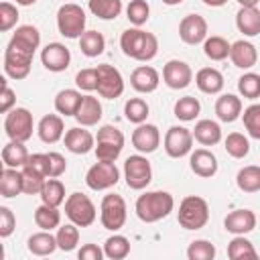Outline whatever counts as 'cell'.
I'll list each match as a JSON object with an SVG mask.
<instances>
[{"label": "cell", "mask_w": 260, "mask_h": 260, "mask_svg": "<svg viewBox=\"0 0 260 260\" xmlns=\"http://www.w3.org/2000/svg\"><path fill=\"white\" fill-rule=\"evenodd\" d=\"M41 201L47 203V205H53V207H59L63 201H65V185L57 179V177H49L39 193Z\"/></svg>", "instance_id": "obj_32"}, {"label": "cell", "mask_w": 260, "mask_h": 260, "mask_svg": "<svg viewBox=\"0 0 260 260\" xmlns=\"http://www.w3.org/2000/svg\"><path fill=\"white\" fill-rule=\"evenodd\" d=\"M189 260H213L215 258V246L209 240H193L187 248Z\"/></svg>", "instance_id": "obj_48"}, {"label": "cell", "mask_w": 260, "mask_h": 260, "mask_svg": "<svg viewBox=\"0 0 260 260\" xmlns=\"http://www.w3.org/2000/svg\"><path fill=\"white\" fill-rule=\"evenodd\" d=\"M205 6H213V8H217V6H223V4H228L230 0H201Z\"/></svg>", "instance_id": "obj_59"}, {"label": "cell", "mask_w": 260, "mask_h": 260, "mask_svg": "<svg viewBox=\"0 0 260 260\" xmlns=\"http://www.w3.org/2000/svg\"><path fill=\"white\" fill-rule=\"evenodd\" d=\"M16 228V217L10 207L2 205L0 207V238H8Z\"/></svg>", "instance_id": "obj_54"}, {"label": "cell", "mask_w": 260, "mask_h": 260, "mask_svg": "<svg viewBox=\"0 0 260 260\" xmlns=\"http://www.w3.org/2000/svg\"><path fill=\"white\" fill-rule=\"evenodd\" d=\"M65 215L69 217V221H73L75 225L79 228H89L95 217H98V211H95V205L93 201L83 195V193H71L67 199H65Z\"/></svg>", "instance_id": "obj_6"}, {"label": "cell", "mask_w": 260, "mask_h": 260, "mask_svg": "<svg viewBox=\"0 0 260 260\" xmlns=\"http://www.w3.org/2000/svg\"><path fill=\"white\" fill-rule=\"evenodd\" d=\"M118 181H120V171L116 162H110V160H98L95 165L89 167L85 175V183L93 191H106L114 187Z\"/></svg>", "instance_id": "obj_10"}, {"label": "cell", "mask_w": 260, "mask_h": 260, "mask_svg": "<svg viewBox=\"0 0 260 260\" xmlns=\"http://www.w3.org/2000/svg\"><path fill=\"white\" fill-rule=\"evenodd\" d=\"M238 91L242 98L246 100H256L260 98V75L258 73H244L240 79H238Z\"/></svg>", "instance_id": "obj_46"}, {"label": "cell", "mask_w": 260, "mask_h": 260, "mask_svg": "<svg viewBox=\"0 0 260 260\" xmlns=\"http://www.w3.org/2000/svg\"><path fill=\"white\" fill-rule=\"evenodd\" d=\"M104 254L110 260H122V258H126L130 254V242H128V238H124L120 234L110 236L106 240V244H104Z\"/></svg>", "instance_id": "obj_41"}, {"label": "cell", "mask_w": 260, "mask_h": 260, "mask_svg": "<svg viewBox=\"0 0 260 260\" xmlns=\"http://www.w3.org/2000/svg\"><path fill=\"white\" fill-rule=\"evenodd\" d=\"M41 63L45 65V69H49L53 73H61L69 67L71 53L63 43H49L41 51Z\"/></svg>", "instance_id": "obj_15"}, {"label": "cell", "mask_w": 260, "mask_h": 260, "mask_svg": "<svg viewBox=\"0 0 260 260\" xmlns=\"http://www.w3.org/2000/svg\"><path fill=\"white\" fill-rule=\"evenodd\" d=\"M79 49H81V53L85 57H98L106 49V39L98 30H85L79 37Z\"/></svg>", "instance_id": "obj_36"}, {"label": "cell", "mask_w": 260, "mask_h": 260, "mask_svg": "<svg viewBox=\"0 0 260 260\" xmlns=\"http://www.w3.org/2000/svg\"><path fill=\"white\" fill-rule=\"evenodd\" d=\"M87 8L93 16L102 20H114L122 12V0H89Z\"/></svg>", "instance_id": "obj_34"}, {"label": "cell", "mask_w": 260, "mask_h": 260, "mask_svg": "<svg viewBox=\"0 0 260 260\" xmlns=\"http://www.w3.org/2000/svg\"><path fill=\"white\" fill-rule=\"evenodd\" d=\"M100 221L110 232H118L126 223V201L122 199V195H104L100 205Z\"/></svg>", "instance_id": "obj_7"}, {"label": "cell", "mask_w": 260, "mask_h": 260, "mask_svg": "<svg viewBox=\"0 0 260 260\" xmlns=\"http://www.w3.org/2000/svg\"><path fill=\"white\" fill-rule=\"evenodd\" d=\"M195 85L203 91V93H219L223 89V75L215 69V67H203L197 71L195 75Z\"/></svg>", "instance_id": "obj_25"}, {"label": "cell", "mask_w": 260, "mask_h": 260, "mask_svg": "<svg viewBox=\"0 0 260 260\" xmlns=\"http://www.w3.org/2000/svg\"><path fill=\"white\" fill-rule=\"evenodd\" d=\"M32 57L35 53L28 49L18 47L16 43H8L6 51H4V73L12 79H24L30 73V65H32Z\"/></svg>", "instance_id": "obj_5"}, {"label": "cell", "mask_w": 260, "mask_h": 260, "mask_svg": "<svg viewBox=\"0 0 260 260\" xmlns=\"http://www.w3.org/2000/svg\"><path fill=\"white\" fill-rule=\"evenodd\" d=\"M81 126H95L102 120V104L93 95H83L77 114L73 116Z\"/></svg>", "instance_id": "obj_26"}, {"label": "cell", "mask_w": 260, "mask_h": 260, "mask_svg": "<svg viewBox=\"0 0 260 260\" xmlns=\"http://www.w3.org/2000/svg\"><path fill=\"white\" fill-rule=\"evenodd\" d=\"M0 193L6 199L22 193V173L18 169L4 167V171L0 173Z\"/></svg>", "instance_id": "obj_29"}, {"label": "cell", "mask_w": 260, "mask_h": 260, "mask_svg": "<svg viewBox=\"0 0 260 260\" xmlns=\"http://www.w3.org/2000/svg\"><path fill=\"white\" fill-rule=\"evenodd\" d=\"M228 258L232 260H246V258H258V252L254 250L252 242L246 240L244 236H236L232 238V242L228 244Z\"/></svg>", "instance_id": "obj_40"}, {"label": "cell", "mask_w": 260, "mask_h": 260, "mask_svg": "<svg viewBox=\"0 0 260 260\" xmlns=\"http://www.w3.org/2000/svg\"><path fill=\"white\" fill-rule=\"evenodd\" d=\"M65 148L73 154H87L95 148V136L85 128H69L65 132Z\"/></svg>", "instance_id": "obj_18"}, {"label": "cell", "mask_w": 260, "mask_h": 260, "mask_svg": "<svg viewBox=\"0 0 260 260\" xmlns=\"http://www.w3.org/2000/svg\"><path fill=\"white\" fill-rule=\"evenodd\" d=\"M37 0H16V4L18 6H30V4H35Z\"/></svg>", "instance_id": "obj_61"}, {"label": "cell", "mask_w": 260, "mask_h": 260, "mask_svg": "<svg viewBox=\"0 0 260 260\" xmlns=\"http://www.w3.org/2000/svg\"><path fill=\"white\" fill-rule=\"evenodd\" d=\"M77 228H79V225H75L73 221H71V223H65V225H59L57 236H55L59 250L71 252V250L77 248V244H79V230H77Z\"/></svg>", "instance_id": "obj_42"}, {"label": "cell", "mask_w": 260, "mask_h": 260, "mask_svg": "<svg viewBox=\"0 0 260 260\" xmlns=\"http://www.w3.org/2000/svg\"><path fill=\"white\" fill-rule=\"evenodd\" d=\"M236 185L244 193H256L260 191V167L258 165H248L238 171L236 175Z\"/></svg>", "instance_id": "obj_33"}, {"label": "cell", "mask_w": 260, "mask_h": 260, "mask_svg": "<svg viewBox=\"0 0 260 260\" xmlns=\"http://www.w3.org/2000/svg\"><path fill=\"white\" fill-rule=\"evenodd\" d=\"M67 169V160L59 152H49V177H61Z\"/></svg>", "instance_id": "obj_57"}, {"label": "cell", "mask_w": 260, "mask_h": 260, "mask_svg": "<svg viewBox=\"0 0 260 260\" xmlns=\"http://www.w3.org/2000/svg\"><path fill=\"white\" fill-rule=\"evenodd\" d=\"M83 95L77 89H61L55 95V110L63 116H75L81 106Z\"/></svg>", "instance_id": "obj_31"}, {"label": "cell", "mask_w": 260, "mask_h": 260, "mask_svg": "<svg viewBox=\"0 0 260 260\" xmlns=\"http://www.w3.org/2000/svg\"><path fill=\"white\" fill-rule=\"evenodd\" d=\"M95 142H110V144H118V146H124V134L122 130H118L116 126H102L95 134Z\"/></svg>", "instance_id": "obj_51"}, {"label": "cell", "mask_w": 260, "mask_h": 260, "mask_svg": "<svg viewBox=\"0 0 260 260\" xmlns=\"http://www.w3.org/2000/svg\"><path fill=\"white\" fill-rule=\"evenodd\" d=\"M98 69V93L106 100H116L124 93V77L122 73L110 65V63H102L95 67Z\"/></svg>", "instance_id": "obj_11"}, {"label": "cell", "mask_w": 260, "mask_h": 260, "mask_svg": "<svg viewBox=\"0 0 260 260\" xmlns=\"http://www.w3.org/2000/svg\"><path fill=\"white\" fill-rule=\"evenodd\" d=\"M32 114L26 108H12L4 118V130L10 140L26 142L32 136Z\"/></svg>", "instance_id": "obj_8"}, {"label": "cell", "mask_w": 260, "mask_h": 260, "mask_svg": "<svg viewBox=\"0 0 260 260\" xmlns=\"http://www.w3.org/2000/svg\"><path fill=\"white\" fill-rule=\"evenodd\" d=\"M28 167H32L35 171H39L41 175H45L49 179V152H37L28 156Z\"/></svg>", "instance_id": "obj_56"}, {"label": "cell", "mask_w": 260, "mask_h": 260, "mask_svg": "<svg viewBox=\"0 0 260 260\" xmlns=\"http://www.w3.org/2000/svg\"><path fill=\"white\" fill-rule=\"evenodd\" d=\"M28 150L24 146V142H16L10 140L4 148H2V162L4 167H12V169H22L28 162Z\"/></svg>", "instance_id": "obj_28"}, {"label": "cell", "mask_w": 260, "mask_h": 260, "mask_svg": "<svg viewBox=\"0 0 260 260\" xmlns=\"http://www.w3.org/2000/svg\"><path fill=\"white\" fill-rule=\"evenodd\" d=\"M150 16V6L146 0H130V4L126 6V18L134 24V26H142Z\"/></svg>", "instance_id": "obj_47"}, {"label": "cell", "mask_w": 260, "mask_h": 260, "mask_svg": "<svg viewBox=\"0 0 260 260\" xmlns=\"http://www.w3.org/2000/svg\"><path fill=\"white\" fill-rule=\"evenodd\" d=\"M160 144V132L154 124H138L136 130L132 132V146L142 152V154H150L158 148Z\"/></svg>", "instance_id": "obj_16"}, {"label": "cell", "mask_w": 260, "mask_h": 260, "mask_svg": "<svg viewBox=\"0 0 260 260\" xmlns=\"http://www.w3.org/2000/svg\"><path fill=\"white\" fill-rule=\"evenodd\" d=\"M175 207V199L169 191H146L136 199V215L144 223H154L165 219Z\"/></svg>", "instance_id": "obj_2"}, {"label": "cell", "mask_w": 260, "mask_h": 260, "mask_svg": "<svg viewBox=\"0 0 260 260\" xmlns=\"http://www.w3.org/2000/svg\"><path fill=\"white\" fill-rule=\"evenodd\" d=\"M104 256H106L104 254V248H100L98 244H85L77 252V258L79 260H102Z\"/></svg>", "instance_id": "obj_58"}, {"label": "cell", "mask_w": 260, "mask_h": 260, "mask_svg": "<svg viewBox=\"0 0 260 260\" xmlns=\"http://www.w3.org/2000/svg\"><path fill=\"white\" fill-rule=\"evenodd\" d=\"M124 146L118 144H110V142H95V158L98 160H110L116 162V158L120 156Z\"/></svg>", "instance_id": "obj_53"}, {"label": "cell", "mask_w": 260, "mask_h": 260, "mask_svg": "<svg viewBox=\"0 0 260 260\" xmlns=\"http://www.w3.org/2000/svg\"><path fill=\"white\" fill-rule=\"evenodd\" d=\"M124 179H126V185L134 191L148 187V183L152 181V167L148 158L142 154L128 156L124 162Z\"/></svg>", "instance_id": "obj_9"}, {"label": "cell", "mask_w": 260, "mask_h": 260, "mask_svg": "<svg viewBox=\"0 0 260 260\" xmlns=\"http://www.w3.org/2000/svg\"><path fill=\"white\" fill-rule=\"evenodd\" d=\"M20 173H22V193H26V195H39L41 189H43V185H45V181H47V177L41 175L39 171H35L32 167H28V165H24Z\"/></svg>", "instance_id": "obj_44"}, {"label": "cell", "mask_w": 260, "mask_h": 260, "mask_svg": "<svg viewBox=\"0 0 260 260\" xmlns=\"http://www.w3.org/2000/svg\"><path fill=\"white\" fill-rule=\"evenodd\" d=\"M193 148V132L185 126H171L165 134V150L171 158H181Z\"/></svg>", "instance_id": "obj_12"}, {"label": "cell", "mask_w": 260, "mask_h": 260, "mask_svg": "<svg viewBox=\"0 0 260 260\" xmlns=\"http://www.w3.org/2000/svg\"><path fill=\"white\" fill-rule=\"evenodd\" d=\"M230 49H232V45L223 37H217V35L207 37L203 41V53L211 61H223V59H228L230 57Z\"/></svg>", "instance_id": "obj_38"}, {"label": "cell", "mask_w": 260, "mask_h": 260, "mask_svg": "<svg viewBox=\"0 0 260 260\" xmlns=\"http://www.w3.org/2000/svg\"><path fill=\"white\" fill-rule=\"evenodd\" d=\"M75 85L83 91H93L98 89V69H81L75 75Z\"/></svg>", "instance_id": "obj_52"}, {"label": "cell", "mask_w": 260, "mask_h": 260, "mask_svg": "<svg viewBox=\"0 0 260 260\" xmlns=\"http://www.w3.org/2000/svg\"><path fill=\"white\" fill-rule=\"evenodd\" d=\"M63 132H65V124H63V118L57 116V114H47L41 118L39 126H37V134L43 142L47 144H55L63 138Z\"/></svg>", "instance_id": "obj_22"}, {"label": "cell", "mask_w": 260, "mask_h": 260, "mask_svg": "<svg viewBox=\"0 0 260 260\" xmlns=\"http://www.w3.org/2000/svg\"><path fill=\"white\" fill-rule=\"evenodd\" d=\"M148 112H150V108H148V104H146L142 98H130V100L126 102V106H124V116H126V120L132 122V124H142V122H146Z\"/></svg>", "instance_id": "obj_43"}, {"label": "cell", "mask_w": 260, "mask_h": 260, "mask_svg": "<svg viewBox=\"0 0 260 260\" xmlns=\"http://www.w3.org/2000/svg\"><path fill=\"white\" fill-rule=\"evenodd\" d=\"M160 83V75L150 65H140L130 75V85L140 93H152Z\"/></svg>", "instance_id": "obj_19"}, {"label": "cell", "mask_w": 260, "mask_h": 260, "mask_svg": "<svg viewBox=\"0 0 260 260\" xmlns=\"http://www.w3.org/2000/svg\"><path fill=\"white\" fill-rule=\"evenodd\" d=\"M162 2H165L167 6H177V4H181L183 0H162Z\"/></svg>", "instance_id": "obj_62"}, {"label": "cell", "mask_w": 260, "mask_h": 260, "mask_svg": "<svg viewBox=\"0 0 260 260\" xmlns=\"http://www.w3.org/2000/svg\"><path fill=\"white\" fill-rule=\"evenodd\" d=\"M35 223L41 228V230H55L61 225V213L57 207L53 205H47V203H41L37 209H35Z\"/></svg>", "instance_id": "obj_37"}, {"label": "cell", "mask_w": 260, "mask_h": 260, "mask_svg": "<svg viewBox=\"0 0 260 260\" xmlns=\"http://www.w3.org/2000/svg\"><path fill=\"white\" fill-rule=\"evenodd\" d=\"M193 138L203 146H215L221 140V126L215 120H199L193 128Z\"/></svg>", "instance_id": "obj_27"}, {"label": "cell", "mask_w": 260, "mask_h": 260, "mask_svg": "<svg viewBox=\"0 0 260 260\" xmlns=\"http://www.w3.org/2000/svg\"><path fill=\"white\" fill-rule=\"evenodd\" d=\"M242 120H244V128L248 130V134L260 140V104L248 106L242 114Z\"/></svg>", "instance_id": "obj_49"}, {"label": "cell", "mask_w": 260, "mask_h": 260, "mask_svg": "<svg viewBox=\"0 0 260 260\" xmlns=\"http://www.w3.org/2000/svg\"><path fill=\"white\" fill-rule=\"evenodd\" d=\"M16 104V93L14 89L8 87V83L2 79V93H0V112L2 114H8Z\"/></svg>", "instance_id": "obj_55"}, {"label": "cell", "mask_w": 260, "mask_h": 260, "mask_svg": "<svg viewBox=\"0 0 260 260\" xmlns=\"http://www.w3.org/2000/svg\"><path fill=\"white\" fill-rule=\"evenodd\" d=\"M10 41L16 43V45L22 47V49H28V51L35 53V51L39 49V45H41V32H39V28L32 26V24H22V26L16 28V32L12 35Z\"/></svg>", "instance_id": "obj_35"}, {"label": "cell", "mask_w": 260, "mask_h": 260, "mask_svg": "<svg viewBox=\"0 0 260 260\" xmlns=\"http://www.w3.org/2000/svg\"><path fill=\"white\" fill-rule=\"evenodd\" d=\"M26 246H28V252L35 254V256H49L59 248L57 246V238L51 236V232H47V230H43L39 234H32L28 238Z\"/></svg>", "instance_id": "obj_30"}, {"label": "cell", "mask_w": 260, "mask_h": 260, "mask_svg": "<svg viewBox=\"0 0 260 260\" xmlns=\"http://www.w3.org/2000/svg\"><path fill=\"white\" fill-rule=\"evenodd\" d=\"M179 37L187 45H199L207 39V20L201 14H187L179 22Z\"/></svg>", "instance_id": "obj_13"}, {"label": "cell", "mask_w": 260, "mask_h": 260, "mask_svg": "<svg viewBox=\"0 0 260 260\" xmlns=\"http://www.w3.org/2000/svg\"><path fill=\"white\" fill-rule=\"evenodd\" d=\"M240 6H246V8H252V6H258L260 0H238Z\"/></svg>", "instance_id": "obj_60"}, {"label": "cell", "mask_w": 260, "mask_h": 260, "mask_svg": "<svg viewBox=\"0 0 260 260\" xmlns=\"http://www.w3.org/2000/svg\"><path fill=\"white\" fill-rule=\"evenodd\" d=\"M189 165H191V171L197 177H203V179H209V177H213L217 173V158L207 148L193 150L191 152V158H189Z\"/></svg>", "instance_id": "obj_21"}, {"label": "cell", "mask_w": 260, "mask_h": 260, "mask_svg": "<svg viewBox=\"0 0 260 260\" xmlns=\"http://www.w3.org/2000/svg\"><path fill=\"white\" fill-rule=\"evenodd\" d=\"M85 10L75 2H67L57 10V28L65 39H79L85 32Z\"/></svg>", "instance_id": "obj_4"}, {"label": "cell", "mask_w": 260, "mask_h": 260, "mask_svg": "<svg viewBox=\"0 0 260 260\" xmlns=\"http://www.w3.org/2000/svg\"><path fill=\"white\" fill-rule=\"evenodd\" d=\"M230 59L238 69H252L258 61V51L250 41H236L230 49Z\"/></svg>", "instance_id": "obj_20"}, {"label": "cell", "mask_w": 260, "mask_h": 260, "mask_svg": "<svg viewBox=\"0 0 260 260\" xmlns=\"http://www.w3.org/2000/svg\"><path fill=\"white\" fill-rule=\"evenodd\" d=\"M173 112H175V116H177L179 120H183V122H191V120H195V118L199 116V112H201V104H199L197 98H193V95H185V98H179V100L175 102Z\"/></svg>", "instance_id": "obj_39"}, {"label": "cell", "mask_w": 260, "mask_h": 260, "mask_svg": "<svg viewBox=\"0 0 260 260\" xmlns=\"http://www.w3.org/2000/svg\"><path fill=\"white\" fill-rule=\"evenodd\" d=\"M215 116L221 122H236L242 116V100L234 93H223L215 102Z\"/></svg>", "instance_id": "obj_23"}, {"label": "cell", "mask_w": 260, "mask_h": 260, "mask_svg": "<svg viewBox=\"0 0 260 260\" xmlns=\"http://www.w3.org/2000/svg\"><path fill=\"white\" fill-rule=\"evenodd\" d=\"M236 26L244 37L260 35V10L256 6H252V8L240 6V10L236 14Z\"/></svg>", "instance_id": "obj_24"}, {"label": "cell", "mask_w": 260, "mask_h": 260, "mask_svg": "<svg viewBox=\"0 0 260 260\" xmlns=\"http://www.w3.org/2000/svg\"><path fill=\"white\" fill-rule=\"evenodd\" d=\"M179 225L185 230H201L209 221V205L199 195H187L179 203L177 211Z\"/></svg>", "instance_id": "obj_3"}, {"label": "cell", "mask_w": 260, "mask_h": 260, "mask_svg": "<svg viewBox=\"0 0 260 260\" xmlns=\"http://www.w3.org/2000/svg\"><path fill=\"white\" fill-rule=\"evenodd\" d=\"M256 221L258 219H256L252 209H236V211L225 215L223 228H225V232H230L234 236H244L256 228Z\"/></svg>", "instance_id": "obj_17"}, {"label": "cell", "mask_w": 260, "mask_h": 260, "mask_svg": "<svg viewBox=\"0 0 260 260\" xmlns=\"http://www.w3.org/2000/svg\"><path fill=\"white\" fill-rule=\"evenodd\" d=\"M120 49L126 57L136 59V61H150L156 57L158 53V41L152 32L142 30L140 26L134 28H126L120 37Z\"/></svg>", "instance_id": "obj_1"}, {"label": "cell", "mask_w": 260, "mask_h": 260, "mask_svg": "<svg viewBox=\"0 0 260 260\" xmlns=\"http://www.w3.org/2000/svg\"><path fill=\"white\" fill-rule=\"evenodd\" d=\"M18 20V8L10 2H2L0 4V30L6 32L10 30Z\"/></svg>", "instance_id": "obj_50"}, {"label": "cell", "mask_w": 260, "mask_h": 260, "mask_svg": "<svg viewBox=\"0 0 260 260\" xmlns=\"http://www.w3.org/2000/svg\"><path fill=\"white\" fill-rule=\"evenodd\" d=\"M225 152L230 154V156H234V158H244V156H248V152H250V142H248V138L244 136V134H240V132H232V134H228V138H225Z\"/></svg>", "instance_id": "obj_45"}, {"label": "cell", "mask_w": 260, "mask_h": 260, "mask_svg": "<svg viewBox=\"0 0 260 260\" xmlns=\"http://www.w3.org/2000/svg\"><path fill=\"white\" fill-rule=\"evenodd\" d=\"M162 81L171 89H185L193 81V71H191V67L185 61L171 59L162 67Z\"/></svg>", "instance_id": "obj_14"}]
</instances>
